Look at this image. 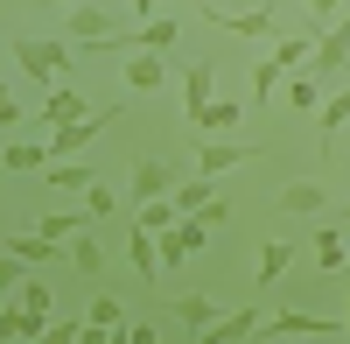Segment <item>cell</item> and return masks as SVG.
<instances>
[{"label": "cell", "mask_w": 350, "mask_h": 344, "mask_svg": "<svg viewBox=\"0 0 350 344\" xmlns=\"http://www.w3.org/2000/svg\"><path fill=\"white\" fill-rule=\"evenodd\" d=\"M70 36H21L14 42V71H28L36 84H64V71H70Z\"/></svg>", "instance_id": "obj_1"}, {"label": "cell", "mask_w": 350, "mask_h": 344, "mask_svg": "<svg viewBox=\"0 0 350 344\" xmlns=\"http://www.w3.org/2000/svg\"><path fill=\"white\" fill-rule=\"evenodd\" d=\"M112 120H120V112H112V106H92V112H84V120H64V127H56L49 140H42V148H49V162H77L84 148H92V140L112 127Z\"/></svg>", "instance_id": "obj_2"}, {"label": "cell", "mask_w": 350, "mask_h": 344, "mask_svg": "<svg viewBox=\"0 0 350 344\" xmlns=\"http://www.w3.org/2000/svg\"><path fill=\"white\" fill-rule=\"evenodd\" d=\"M211 99H217V64H211V56H196V64L183 71V112H189V120H203Z\"/></svg>", "instance_id": "obj_3"}, {"label": "cell", "mask_w": 350, "mask_h": 344, "mask_svg": "<svg viewBox=\"0 0 350 344\" xmlns=\"http://www.w3.org/2000/svg\"><path fill=\"white\" fill-rule=\"evenodd\" d=\"M308 71H350V14H336V21L323 28V36H315Z\"/></svg>", "instance_id": "obj_4"}, {"label": "cell", "mask_w": 350, "mask_h": 344, "mask_svg": "<svg viewBox=\"0 0 350 344\" xmlns=\"http://www.w3.org/2000/svg\"><path fill=\"white\" fill-rule=\"evenodd\" d=\"M84 112H92V106H84L77 92H70V84H49V92H42V112H36V120H28V127H64V120H84Z\"/></svg>", "instance_id": "obj_5"}, {"label": "cell", "mask_w": 350, "mask_h": 344, "mask_svg": "<svg viewBox=\"0 0 350 344\" xmlns=\"http://www.w3.org/2000/svg\"><path fill=\"white\" fill-rule=\"evenodd\" d=\"M308 253H315V267H323V274H350V225H343V232H308Z\"/></svg>", "instance_id": "obj_6"}, {"label": "cell", "mask_w": 350, "mask_h": 344, "mask_svg": "<svg viewBox=\"0 0 350 344\" xmlns=\"http://www.w3.org/2000/svg\"><path fill=\"white\" fill-rule=\"evenodd\" d=\"M252 162V140H203L196 148V176H224V169Z\"/></svg>", "instance_id": "obj_7"}, {"label": "cell", "mask_w": 350, "mask_h": 344, "mask_svg": "<svg viewBox=\"0 0 350 344\" xmlns=\"http://www.w3.org/2000/svg\"><path fill=\"white\" fill-rule=\"evenodd\" d=\"M175 183L183 176H175L168 162H140L133 169V204H161V197H175Z\"/></svg>", "instance_id": "obj_8"}, {"label": "cell", "mask_w": 350, "mask_h": 344, "mask_svg": "<svg viewBox=\"0 0 350 344\" xmlns=\"http://www.w3.org/2000/svg\"><path fill=\"white\" fill-rule=\"evenodd\" d=\"M267 330L273 337H323V330H336L329 317H308V309H280V317H267ZM259 330V337H267Z\"/></svg>", "instance_id": "obj_9"}, {"label": "cell", "mask_w": 350, "mask_h": 344, "mask_svg": "<svg viewBox=\"0 0 350 344\" xmlns=\"http://www.w3.org/2000/svg\"><path fill=\"white\" fill-rule=\"evenodd\" d=\"M211 204H217V176H183V183H175V211H183V218L211 211Z\"/></svg>", "instance_id": "obj_10"}, {"label": "cell", "mask_w": 350, "mask_h": 344, "mask_svg": "<svg viewBox=\"0 0 350 344\" xmlns=\"http://www.w3.org/2000/svg\"><path fill=\"white\" fill-rule=\"evenodd\" d=\"M287 267H295V246H287V239H267V246H259V281H252V288H280Z\"/></svg>", "instance_id": "obj_11"}, {"label": "cell", "mask_w": 350, "mask_h": 344, "mask_svg": "<svg viewBox=\"0 0 350 344\" xmlns=\"http://www.w3.org/2000/svg\"><path fill=\"white\" fill-rule=\"evenodd\" d=\"M161 77H168V56H148V49H133V64H126V92H154Z\"/></svg>", "instance_id": "obj_12"}, {"label": "cell", "mask_w": 350, "mask_h": 344, "mask_svg": "<svg viewBox=\"0 0 350 344\" xmlns=\"http://www.w3.org/2000/svg\"><path fill=\"white\" fill-rule=\"evenodd\" d=\"M42 183H56V190H98L105 176H98L92 162H49V176H42Z\"/></svg>", "instance_id": "obj_13"}, {"label": "cell", "mask_w": 350, "mask_h": 344, "mask_svg": "<svg viewBox=\"0 0 350 344\" xmlns=\"http://www.w3.org/2000/svg\"><path fill=\"white\" fill-rule=\"evenodd\" d=\"M175 36H183V21H175V14L140 21V49H148V56H168V49H175Z\"/></svg>", "instance_id": "obj_14"}, {"label": "cell", "mask_w": 350, "mask_h": 344, "mask_svg": "<svg viewBox=\"0 0 350 344\" xmlns=\"http://www.w3.org/2000/svg\"><path fill=\"white\" fill-rule=\"evenodd\" d=\"M8 260H14V267H28V260L42 267V260H56V239H42V232H14V239H8Z\"/></svg>", "instance_id": "obj_15"}, {"label": "cell", "mask_w": 350, "mask_h": 344, "mask_svg": "<svg viewBox=\"0 0 350 344\" xmlns=\"http://www.w3.org/2000/svg\"><path fill=\"white\" fill-rule=\"evenodd\" d=\"M259 330H267V317H259V309H239V317H224L217 330H203V337H211V344H239V337H259Z\"/></svg>", "instance_id": "obj_16"}, {"label": "cell", "mask_w": 350, "mask_h": 344, "mask_svg": "<svg viewBox=\"0 0 350 344\" xmlns=\"http://www.w3.org/2000/svg\"><path fill=\"white\" fill-rule=\"evenodd\" d=\"M36 232H42V239H56V246H64V239H77V232H92V211H49V218L36 225Z\"/></svg>", "instance_id": "obj_17"}, {"label": "cell", "mask_w": 350, "mask_h": 344, "mask_svg": "<svg viewBox=\"0 0 350 344\" xmlns=\"http://www.w3.org/2000/svg\"><path fill=\"white\" fill-rule=\"evenodd\" d=\"M8 176H36V169H49V148H36V140H8Z\"/></svg>", "instance_id": "obj_18"}, {"label": "cell", "mask_w": 350, "mask_h": 344, "mask_svg": "<svg viewBox=\"0 0 350 344\" xmlns=\"http://www.w3.org/2000/svg\"><path fill=\"white\" fill-rule=\"evenodd\" d=\"M245 120V106H231V99H211V112H203V120H196V134H211V140H224L231 127H239Z\"/></svg>", "instance_id": "obj_19"}, {"label": "cell", "mask_w": 350, "mask_h": 344, "mask_svg": "<svg viewBox=\"0 0 350 344\" xmlns=\"http://www.w3.org/2000/svg\"><path fill=\"white\" fill-rule=\"evenodd\" d=\"M126 246H133V267H140V281H161V239L133 225V239H126Z\"/></svg>", "instance_id": "obj_20"}, {"label": "cell", "mask_w": 350, "mask_h": 344, "mask_svg": "<svg viewBox=\"0 0 350 344\" xmlns=\"http://www.w3.org/2000/svg\"><path fill=\"white\" fill-rule=\"evenodd\" d=\"M175 309H183V323H189L196 337H203V330H217V323H224V309H217L211 295H183V302H175Z\"/></svg>", "instance_id": "obj_21"}, {"label": "cell", "mask_w": 350, "mask_h": 344, "mask_svg": "<svg viewBox=\"0 0 350 344\" xmlns=\"http://www.w3.org/2000/svg\"><path fill=\"white\" fill-rule=\"evenodd\" d=\"M323 204H329V197H323V183H287V190H280V211H301V218H315Z\"/></svg>", "instance_id": "obj_22"}, {"label": "cell", "mask_w": 350, "mask_h": 344, "mask_svg": "<svg viewBox=\"0 0 350 344\" xmlns=\"http://www.w3.org/2000/svg\"><path fill=\"white\" fill-rule=\"evenodd\" d=\"M217 28H239V36H280V14L252 8V14H217Z\"/></svg>", "instance_id": "obj_23"}, {"label": "cell", "mask_w": 350, "mask_h": 344, "mask_svg": "<svg viewBox=\"0 0 350 344\" xmlns=\"http://www.w3.org/2000/svg\"><path fill=\"white\" fill-rule=\"evenodd\" d=\"M140 232H175V225H183V211H175V197H161V204H140Z\"/></svg>", "instance_id": "obj_24"}, {"label": "cell", "mask_w": 350, "mask_h": 344, "mask_svg": "<svg viewBox=\"0 0 350 344\" xmlns=\"http://www.w3.org/2000/svg\"><path fill=\"white\" fill-rule=\"evenodd\" d=\"M70 260H77L84 274H92V281H98V267H105V260H98V239H92V232H77V239H70Z\"/></svg>", "instance_id": "obj_25"}, {"label": "cell", "mask_w": 350, "mask_h": 344, "mask_svg": "<svg viewBox=\"0 0 350 344\" xmlns=\"http://www.w3.org/2000/svg\"><path fill=\"white\" fill-rule=\"evenodd\" d=\"M92 323L98 330H126V309L112 302V295H92Z\"/></svg>", "instance_id": "obj_26"}, {"label": "cell", "mask_w": 350, "mask_h": 344, "mask_svg": "<svg viewBox=\"0 0 350 344\" xmlns=\"http://www.w3.org/2000/svg\"><path fill=\"white\" fill-rule=\"evenodd\" d=\"M287 106H295V112H315V71L287 77Z\"/></svg>", "instance_id": "obj_27"}, {"label": "cell", "mask_w": 350, "mask_h": 344, "mask_svg": "<svg viewBox=\"0 0 350 344\" xmlns=\"http://www.w3.org/2000/svg\"><path fill=\"white\" fill-rule=\"evenodd\" d=\"M301 8H308V28L323 36V28H329V21H336L343 8H350V0H301Z\"/></svg>", "instance_id": "obj_28"}, {"label": "cell", "mask_w": 350, "mask_h": 344, "mask_svg": "<svg viewBox=\"0 0 350 344\" xmlns=\"http://www.w3.org/2000/svg\"><path fill=\"white\" fill-rule=\"evenodd\" d=\"M343 120H350V92H343V99H329V106H323V120H315V134H323V140H329V134H336V127H343Z\"/></svg>", "instance_id": "obj_29"}, {"label": "cell", "mask_w": 350, "mask_h": 344, "mask_svg": "<svg viewBox=\"0 0 350 344\" xmlns=\"http://www.w3.org/2000/svg\"><path fill=\"white\" fill-rule=\"evenodd\" d=\"M84 211H92V218H112V211H120V197H112V183H98V190H84Z\"/></svg>", "instance_id": "obj_30"}, {"label": "cell", "mask_w": 350, "mask_h": 344, "mask_svg": "<svg viewBox=\"0 0 350 344\" xmlns=\"http://www.w3.org/2000/svg\"><path fill=\"white\" fill-rule=\"evenodd\" d=\"M0 127H8V134H14V127H28V112H21V99H14V92L0 99Z\"/></svg>", "instance_id": "obj_31"}, {"label": "cell", "mask_w": 350, "mask_h": 344, "mask_svg": "<svg viewBox=\"0 0 350 344\" xmlns=\"http://www.w3.org/2000/svg\"><path fill=\"white\" fill-rule=\"evenodd\" d=\"M126 8H133V28H140V21H154V14L168 8V0H126Z\"/></svg>", "instance_id": "obj_32"}, {"label": "cell", "mask_w": 350, "mask_h": 344, "mask_svg": "<svg viewBox=\"0 0 350 344\" xmlns=\"http://www.w3.org/2000/svg\"><path fill=\"white\" fill-rule=\"evenodd\" d=\"M133 344H161V337H154V330H148V323H133Z\"/></svg>", "instance_id": "obj_33"}, {"label": "cell", "mask_w": 350, "mask_h": 344, "mask_svg": "<svg viewBox=\"0 0 350 344\" xmlns=\"http://www.w3.org/2000/svg\"><path fill=\"white\" fill-rule=\"evenodd\" d=\"M42 8H70V0H42Z\"/></svg>", "instance_id": "obj_34"}, {"label": "cell", "mask_w": 350, "mask_h": 344, "mask_svg": "<svg viewBox=\"0 0 350 344\" xmlns=\"http://www.w3.org/2000/svg\"><path fill=\"white\" fill-rule=\"evenodd\" d=\"M343 309H350V288H343ZM343 323H350V317H343Z\"/></svg>", "instance_id": "obj_35"}]
</instances>
